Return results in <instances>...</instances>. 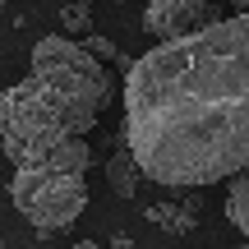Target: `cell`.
<instances>
[{
    "label": "cell",
    "mask_w": 249,
    "mask_h": 249,
    "mask_svg": "<svg viewBox=\"0 0 249 249\" xmlns=\"http://www.w3.org/2000/svg\"><path fill=\"white\" fill-rule=\"evenodd\" d=\"M217 23V9L208 0H143V33L157 46L185 42Z\"/></svg>",
    "instance_id": "4"
},
{
    "label": "cell",
    "mask_w": 249,
    "mask_h": 249,
    "mask_svg": "<svg viewBox=\"0 0 249 249\" xmlns=\"http://www.w3.org/2000/svg\"><path fill=\"white\" fill-rule=\"evenodd\" d=\"M231 5H240V9H245V14H249V0H231Z\"/></svg>",
    "instance_id": "12"
},
{
    "label": "cell",
    "mask_w": 249,
    "mask_h": 249,
    "mask_svg": "<svg viewBox=\"0 0 249 249\" xmlns=\"http://www.w3.org/2000/svg\"><path fill=\"white\" fill-rule=\"evenodd\" d=\"M107 249H139V245H134V240H124V235H111V245Z\"/></svg>",
    "instance_id": "10"
},
{
    "label": "cell",
    "mask_w": 249,
    "mask_h": 249,
    "mask_svg": "<svg viewBox=\"0 0 249 249\" xmlns=\"http://www.w3.org/2000/svg\"><path fill=\"white\" fill-rule=\"evenodd\" d=\"M60 18H65V28H70V33H83V37H88V5H74V0H65Z\"/></svg>",
    "instance_id": "9"
},
{
    "label": "cell",
    "mask_w": 249,
    "mask_h": 249,
    "mask_svg": "<svg viewBox=\"0 0 249 249\" xmlns=\"http://www.w3.org/2000/svg\"><path fill=\"white\" fill-rule=\"evenodd\" d=\"M74 249H107V245H97V240H79Z\"/></svg>",
    "instance_id": "11"
},
{
    "label": "cell",
    "mask_w": 249,
    "mask_h": 249,
    "mask_svg": "<svg viewBox=\"0 0 249 249\" xmlns=\"http://www.w3.org/2000/svg\"><path fill=\"white\" fill-rule=\"evenodd\" d=\"M0 5H5V0H0Z\"/></svg>",
    "instance_id": "15"
},
{
    "label": "cell",
    "mask_w": 249,
    "mask_h": 249,
    "mask_svg": "<svg viewBox=\"0 0 249 249\" xmlns=\"http://www.w3.org/2000/svg\"><path fill=\"white\" fill-rule=\"evenodd\" d=\"M240 249H249V245H240Z\"/></svg>",
    "instance_id": "14"
},
{
    "label": "cell",
    "mask_w": 249,
    "mask_h": 249,
    "mask_svg": "<svg viewBox=\"0 0 249 249\" xmlns=\"http://www.w3.org/2000/svg\"><path fill=\"white\" fill-rule=\"evenodd\" d=\"M116 97L111 70L74 37H42L28 60V79L0 92V148L14 166L46 157L88 129Z\"/></svg>",
    "instance_id": "2"
},
{
    "label": "cell",
    "mask_w": 249,
    "mask_h": 249,
    "mask_svg": "<svg viewBox=\"0 0 249 249\" xmlns=\"http://www.w3.org/2000/svg\"><path fill=\"white\" fill-rule=\"evenodd\" d=\"M226 217H231V226L249 245V171H240L235 180H226Z\"/></svg>",
    "instance_id": "6"
},
{
    "label": "cell",
    "mask_w": 249,
    "mask_h": 249,
    "mask_svg": "<svg viewBox=\"0 0 249 249\" xmlns=\"http://www.w3.org/2000/svg\"><path fill=\"white\" fill-rule=\"evenodd\" d=\"M148 222L166 226V231H176V235H189V231H194V213H189V208H176V203L148 208Z\"/></svg>",
    "instance_id": "7"
},
{
    "label": "cell",
    "mask_w": 249,
    "mask_h": 249,
    "mask_svg": "<svg viewBox=\"0 0 249 249\" xmlns=\"http://www.w3.org/2000/svg\"><path fill=\"white\" fill-rule=\"evenodd\" d=\"M92 148L88 139H74L65 148L46 152V157L14 166L9 180V198L28 217L37 235H55L65 226H74L88 208V171H92Z\"/></svg>",
    "instance_id": "3"
},
{
    "label": "cell",
    "mask_w": 249,
    "mask_h": 249,
    "mask_svg": "<svg viewBox=\"0 0 249 249\" xmlns=\"http://www.w3.org/2000/svg\"><path fill=\"white\" fill-rule=\"evenodd\" d=\"M74 5H92V0H74Z\"/></svg>",
    "instance_id": "13"
},
{
    "label": "cell",
    "mask_w": 249,
    "mask_h": 249,
    "mask_svg": "<svg viewBox=\"0 0 249 249\" xmlns=\"http://www.w3.org/2000/svg\"><path fill=\"white\" fill-rule=\"evenodd\" d=\"M83 46H88L102 65H107V60H120V46L111 42V37H102V33H88V37H83Z\"/></svg>",
    "instance_id": "8"
},
{
    "label": "cell",
    "mask_w": 249,
    "mask_h": 249,
    "mask_svg": "<svg viewBox=\"0 0 249 249\" xmlns=\"http://www.w3.org/2000/svg\"><path fill=\"white\" fill-rule=\"evenodd\" d=\"M116 143L166 189H203L249 171V14L129 60Z\"/></svg>",
    "instance_id": "1"
},
{
    "label": "cell",
    "mask_w": 249,
    "mask_h": 249,
    "mask_svg": "<svg viewBox=\"0 0 249 249\" xmlns=\"http://www.w3.org/2000/svg\"><path fill=\"white\" fill-rule=\"evenodd\" d=\"M139 180H143V171H139V161H134L129 148H120L116 157H107V185H111V194L134 198V194H139Z\"/></svg>",
    "instance_id": "5"
}]
</instances>
